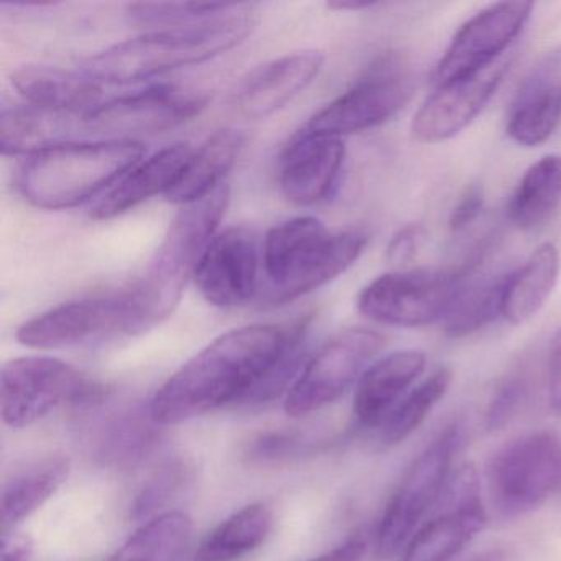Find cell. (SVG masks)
I'll list each match as a JSON object with an SVG mask.
<instances>
[{
  "mask_svg": "<svg viewBox=\"0 0 561 561\" xmlns=\"http://www.w3.org/2000/svg\"><path fill=\"white\" fill-rule=\"evenodd\" d=\"M415 93V81L402 60L386 55L346 91L318 111L305 133L340 137L366 133L396 117Z\"/></svg>",
  "mask_w": 561,
  "mask_h": 561,
  "instance_id": "obj_10",
  "label": "cell"
},
{
  "mask_svg": "<svg viewBox=\"0 0 561 561\" xmlns=\"http://www.w3.org/2000/svg\"><path fill=\"white\" fill-rule=\"evenodd\" d=\"M142 144L130 140L68 142L27 157L18 173V188L38 209L77 208L106 193L144 160Z\"/></svg>",
  "mask_w": 561,
  "mask_h": 561,
  "instance_id": "obj_5",
  "label": "cell"
},
{
  "mask_svg": "<svg viewBox=\"0 0 561 561\" xmlns=\"http://www.w3.org/2000/svg\"><path fill=\"white\" fill-rule=\"evenodd\" d=\"M101 389L81 370L54 357L28 356L9 360L0 373V412L11 428H27L58 407L90 403Z\"/></svg>",
  "mask_w": 561,
  "mask_h": 561,
  "instance_id": "obj_8",
  "label": "cell"
},
{
  "mask_svg": "<svg viewBox=\"0 0 561 561\" xmlns=\"http://www.w3.org/2000/svg\"><path fill=\"white\" fill-rule=\"evenodd\" d=\"M121 336H136L127 288L58 305L25 321L15 333L22 346L34 350L90 346Z\"/></svg>",
  "mask_w": 561,
  "mask_h": 561,
  "instance_id": "obj_11",
  "label": "cell"
},
{
  "mask_svg": "<svg viewBox=\"0 0 561 561\" xmlns=\"http://www.w3.org/2000/svg\"><path fill=\"white\" fill-rule=\"evenodd\" d=\"M320 51H300L255 68L239 83L234 107L249 119H264L307 90L323 68Z\"/></svg>",
  "mask_w": 561,
  "mask_h": 561,
  "instance_id": "obj_19",
  "label": "cell"
},
{
  "mask_svg": "<svg viewBox=\"0 0 561 561\" xmlns=\"http://www.w3.org/2000/svg\"><path fill=\"white\" fill-rule=\"evenodd\" d=\"M366 551V540L351 538V540L344 541L343 545H337L333 550L327 551V553L320 554V557L310 561H363Z\"/></svg>",
  "mask_w": 561,
  "mask_h": 561,
  "instance_id": "obj_41",
  "label": "cell"
},
{
  "mask_svg": "<svg viewBox=\"0 0 561 561\" xmlns=\"http://www.w3.org/2000/svg\"><path fill=\"white\" fill-rule=\"evenodd\" d=\"M386 346V337L369 328H350L331 337L305 364L285 399L287 415H310L331 405L359 382Z\"/></svg>",
  "mask_w": 561,
  "mask_h": 561,
  "instance_id": "obj_12",
  "label": "cell"
},
{
  "mask_svg": "<svg viewBox=\"0 0 561 561\" xmlns=\"http://www.w3.org/2000/svg\"><path fill=\"white\" fill-rule=\"evenodd\" d=\"M34 551V541L28 535L11 534L2 535V554L0 561H31Z\"/></svg>",
  "mask_w": 561,
  "mask_h": 561,
  "instance_id": "obj_40",
  "label": "cell"
},
{
  "mask_svg": "<svg viewBox=\"0 0 561 561\" xmlns=\"http://www.w3.org/2000/svg\"><path fill=\"white\" fill-rule=\"evenodd\" d=\"M426 241V229L419 222L400 228L387 245L386 257L397 271H405L407 265L416 257Z\"/></svg>",
  "mask_w": 561,
  "mask_h": 561,
  "instance_id": "obj_36",
  "label": "cell"
},
{
  "mask_svg": "<svg viewBox=\"0 0 561 561\" xmlns=\"http://www.w3.org/2000/svg\"><path fill=\"white\" fill-rule=\"evenodd\" d=\"M261 264L257 234L248 226H231L206 245L193 280L213 307L238 308L257 291Z\"/></svg>",
  "mask_w": 561,
  "mask_h": 561,
  "instance_id": "obj_16",
  "label": "cell"
},
{
  "mask_svg": "<svg viewBox=\"0 0 561 561\" xmlns=\"http://www.w3.org/2000/svg\"><path fill=\"white\" fill-rule=\"evenodd\" d=\"M305 333L308 318L287 327L251 324L221 334L160 387L150 402V420L179 425L228 403L248 402Z\"/></svg>",
  "mask_w": 561,
  "mask_h": 561,
  "instance_id": "obj_1",
  "label": "cell"
},
{
  "mask_svg": "<svg viewBox=\"0 0 561 561\" xmlns=\"http://www.w3.org/2000/svg\"><path fill=\"white\" fill-rule=\"evenodd\" d=\"M232 4H198V2H142L127 8L129 18L144 25H179L195 24L228 11Z\"/></svg>",
  "mask_w": 561,
  "mask_h": 561,
  "instance_id": "obj_33",
  "label": "cell"
},
{
  "mask_svg": "<svg viewBox=\"0 0 561 561\" xmlns=\"http://www.w3.org/2000/svg\"><path fill=\"white\" fill-rule=\"evenodd\" d=\"M185 478L186 472L182 465L170 466L165 471L160 472L137 499L134 515L137 518L149 517L160 505L169 501L170 495L180 488Z\"/></svg>",
  "mask_w": 561,
  "mask_h": 561,
  "instance_id": "obj_35",
  "label": "cell"
},
{
  "mask_svg": "<svg viewBox=\"0 0 561 561\" xmlns=\"http://www.w3.org/2000/svg\"><path fill=\"white\" fill-rule=\"evenodd\" d=\"M271 508L251 504L222 520L199 545L195 561H236L264 543L271 534Z\"/></svg>",
  "mask_w": 561,
  "mask_h": 561,
  "instance_id": "obj_29",
  "label": "cell"
},
{
  "mask_svg": "<svg viewBox=\"0 0 561 561\" xmlns=\"http://www.w3.org/2000/svg\"><path fill=\"white\" fill-rule=\"evenodd\" d=\"M206 106L202 94L173 84H157L106 101L83 119V134L100 140H130L173 129Z\"/></svg>",
  "mask_w": 561,
  "mask_h": 561,
  "instance_id": "obj_13",
  "label": "cell"
},
{
  "mask_svg": "<svg viewBox=\"0 0 561 561\" xmlns=\"http://www.w3.org/2000/svg\"><path fill=\"white\" fill-rule=\"evenodd\" d=\"M511 61L497 64L471 77L436 87L413 116V139L420 144H442L471 126L504 81Z\"/></svg>",
  "mask_w": 561,
  "mask_h": 561,
  "instance_id": "obj_17",
  "label": "cell"
},
{
  "mask_svg": "<svg viewBox=\"0 0 561 561\" xmlns=\"http://www.w3.org/2000/svg\"><path fill=\"white\" fill-rule=\"evenodd\" d=\"M11 81L31 106L87 117L103 104L98 81L64 68L24 65L12 73Z\"/></svg>",
  "mask_w": 561,
  "mask_h": 561,
  "instance_id": "obj_23",
  "label": "cell"
},
{
  "mask_svg": "<svg viewBox=\"0 0 561 561\" xmlns=\"http://www.w3.org/2000/svg\"><path fill=\"white\" fill-rule=\"evenodd\" d=\"M346 147L340 137L295 134L278 163V186L288 202L313 206L333 195L343 172Z\"/></svg>",
  "mask_w": 561,
  "mask_h": 561,
  "instance_id": "obj_18",
  "label": "cell"
},
{
  "mask_svg": "<svg viewBox=\"0 0 561 561\" xmlns=\"http://www.w3.org/2000/svg\"><path fill=\"white\" fill-rule=\"evenodd\" d=\"M560 268L557 245L543 242L518 267L505 274L501 291L502 320L515 327L531 320L553 294Z\"/></svg>",
  "mask_w": 561,
  "mask_h": 561,
  "instance_id": "obj_25",
  "label": "cell"
},
{
  "mask_svg": "<svg viewBox=\"0 0 561 561\" xmlns=\"http://www.w3.org/2000/svg\"><path fill=\"white\" fill-rule=\"evenodd\" d=\"M485 482L501 517L537 511L561 494V436L541 430L505 443L489 459Z\"/></svg>",
  "mask_w": 561,
  "mask_h": 561,
  "instance_id": "obj_6",
  "label": "cell"
},
{
  "mask_svg": "<svg viewBox=\"0 0 561 561\" xmlns=\"http://www.w3.org/2000/svg\"><path fill=\"white\" fill-rule=\"evenodd\" d=\"M366 245L363 232H333L313 216L274 226L262 244L265 300L277 307L318 290L353 267Z\"/></svg>",
  "mask_w": 561,
  "mask_h": 561,
  "instance_id": "obj_4",
  "label": "cell"
},
{
  "mask_svg": "<svg viewBox=\"0 0 561 561\" xmlns=\"http://www.w3.org/2000/svg\"><path fill=\"white\" fill-rule=\"evenodd\" d=\"M300 449V439L285 433H268L255 439L252 448L249 449V456L257 461L275 462L280 459L291 458Z\"/></svg>",
  "mask_w": 561,
  "mask_h": 561,
  "instance_id": "obj_38",
  "label": "cell"
},
{
  "mask_svg": "<svg viewBox=\"0 0 561 561\" xmlns=\"http://www.w3.org/2000/svg\"><path fill=\"white\" fill-rule=\"evenodd\" d=\"M561 205V156L550 153L531 163L515 186L507 218L520 231H535L553 218Z\"/></svg>",
  "mask_w": 561,
  "mask_h": 561,
  "instance_id": "obj_28",
  "label": "cell"
},
{
  "mask_svg": "<svg viewBox=\"0 0 561 561\" xmlns=\"http://www.w3.org/2000/svg\"><path fill=\"white\" fill-rule=\"evenodd\" d=\"M374 0H337V2H328V8L333 11H366V9L376 8Z\"/></svg>",
  "mask_w": 561,
  "mask_h": 561,
  "instance_id": "obj_42",
  "label": "cell"
},
{
  "mask_svg": "<svg viewBox=\"0 0 561 561\" xmlns=\"http://www.w3.org/2000/svg\"><path fill=\"white\" fill-rule=\"evenodd\" d=\"M193 537V520L173 511L153 517L137 530L110 561H180Z\"/></svg>",
  "mask_w": 561,
  "mask_h": 561,
  "instance_id": "obj_30",
  "label": "cell"
},
{
  "mask_svg": "<svg viewBox=\"0 0 561 561\" xmlns=\"http://www.w3.org/2000/svg\"><path fill=\"white\" fill-rule=\"evenodd\" d=\"M70 476V461L65 456H48L32 462L5 481L2 491V535L15 528L38 511Z\"/></svg>",
  "mask_w": 561,
  "mask_h": 561,
  "instance_id": "obj_27",
  "label": "cell"
},
{
  "mask_svg": "<svg viewBox=\"0 0 561 561\" xmlns=\"http://www.w3.org/2000/svg\"><path fill=\"white\" fill-rule=\"evenodd\" d=\"M545 376L550 409L561 416V328H558L548 344Z\"/></svg>",
  "mask_w": 561,
  "mask_h": 561,
  "instance_id": "obj_39",
  "label": "cell"
},
{
  "mask_svg": "<svg viewBox=\"0 0 561 561\" xmlns=\"http://www.w3.org/2000/svg\"><path fill=\"white\" fill-rule=\"evenodd\" d=\"M442 499V511L413 534L403 548L402 561H451L484 530L488 511L472 466L456 471Z\"/></svg>",
  "mask_w": 561,
  "mask_h": 561,
  "instance_id": "obj_15",
  "label": "cell"
},
{
  "mask_svg": "<svg viewBox=\"0 0 561 561\" xmlns=\"http://www.w3.org/2000/svg\"><path fill=\"white\" fill-rule=\"evenodd\" d=\"M531 12V2L515 0L488 5L468 19L433 68V87L471 77L501 61L527 27Z\"/></svg>",
  "mask_w": 561,
  "mask_h": 561,
  "instance_id": "obj_14",
  "label": "cell"
},
{
  "mask_svg": "<svg viewBox=\"0 0 561 561\" xmlns=\"http://www.w3.org/2000/svg\"><path fill=\"white\" fill-rule=\"evenodd\" d=\"M257 9L255 4H232L206 21L121 42L88 58L83 73L100 84H130L205 64L252 34L259 22Z\"/></svg>",
  "mask_w": 561,
  "mask_h": 561,
  "instance_id": "obj_2",
  "label": "cell"
},
{
  "mask_svg": "<svg viewBox=\"0 0 561 561\" xmlns=\"http://www.w3.org/2000/svg\"><path fill=\"white\" fill-rule=\"evenodd\" d=\"M561 124V54L545 58L522 81L507 113V134L517 146L547 142Z\"/></svg>",
  "mask_w": 561,
  "mask_h": 561,
  "instance_id": "obj_20",
  "label": "cell"
},
{
  "mask_svg": "<svg viewBox=\"0 0 561 561\" xmlns=\"http://www.w3.org/2000/svg\"><path fill=\"white\" fill-rule=\"evenodd\" d=\"M451 382V370L439 367L422 380L415 389L410 390L380 426V443L386 446H396L405 442L425 422L436 403L446 396Z\"/></svg>",
  "mask_w": 561,
  "mask_h": 561,
  "instance_id": "obj_32",
  "label": "cell"
},
{
  "mask_svg": "<svg viewBox=\"0 0 561 561\" xmlns=\"http://www.w3.org/2000/svg\"><path fill=\"white\" fill-rule=\"evenodd\" d=\"M461 445V426H446L410 465L390 495L376 531L379 558L399 553L416 531L426 512L442 499Z\"/></svg>",
  "mask_w": 561,
  "mask_h": 561,
  "instance_id": "obj_9",
  "label": "cell"
},
{
  "mask_svg": "<svg viewBox=\"0 0 561 561\" xmlns=\"http://www.w3.org/2000/svg\"><path fill=\"white\" fill-rule=\"evenodd\" d=\"M245 146L241 130L222 129L209 136L198 149L193 150L182 175L167 199L173 205L185 206L199 202L225 185V176L238 162Z\"/></svg>",
  "mask_w": 561,
  "mask_h": 561,
  "instance_id": "obj_26",
  "label": "cell"
},
{
  "mask_svg": "<svg viewBox=\"0 0 561 561\" xmlns=\"http://www.w3.org/2000/svg\"><path fill=\"white\" fill-rule=\"evenodd\" d=\"M422 351L403 350L374 360L360 377L354 393L353 416L360 430L379 432L390 413L425 373Z\"/></svg>",
  "mask_w": 561,
  "mask_h": 561,
  "instance_id": "obj_21",
  "label": "cell"
},
{
  "mask_svg": "<svg viewBox=\"0 0 561 561\" xmlns=\"http://www.w3.org/2000/svg\"><path fill=\"white\" fill-rule=\"evenodd\" d=\"M469 272V268H405L380 275L360 290L357 310L383 327H428L445 320Z\"/></svg>",
  "mask_w": 561,
  "mask_h": 561,
  "instance_id": "obj_7",
  "label": "cell"
},
{
  "mask_svg": "<svg viewBox=\"0 0 561 561\" xmlns=\"http://www.w3.org/2000/svg\"><path fill=\"white\" fill-rule=\"evenodd\" d=\"M485 198L484 190L481 185H471L459 196L458 203L451 209L448 226L451 232H462L468 229L472 222L478 221L479 216L484 209Z\"/></svg>",
  "mask_w": 561,
  "mask_h": 561,
  "instance_id": "obj_37",
  "label": "cell"
},
{
  "mask_svg": "<svg viewBox=\"0 0 561 561\" xmlns=\"http://www.w3.org/2000/svg\"><path fill=\"white\" fill-rule=\"evenodd\" d=\"M525 397H527V382H525L524 377L515 374L511 379L505 380L499 387L491 405H489L488 413H485L488 430H499L502 425H505L520 409L522 403L525 402Z\"/></svg>",
  "mask_w": 561,
  "mask_h": 561,
  "instance_id": "obj_34",
  "label": "cell"
},
{
  "mask_svg": "<svg viewBox=\"0 0 561 561\" xmlns=\"http://www.w3.org/2000/svg\"><path fill=\"white\" fill-rule=\"evenodd\" d=\"M507 557L508 554L505 550H489L469 558L468 561H507Z\"/></svg>",
  "mask_w": 561,
  "mask_h": 561,
  "instance_id": "obj_43",
  "label": "cell"
},
{
  "mask_svg": "<svg viewBox=\"0 0 561 561\" xmlns=\"http://www.w3.org/2000/svg\"><path fill=\"white\" fill-rule=\"evenodd\" d=\"M469 274L442 321L445 333L451 337L478 333L501 318V291L505 275L472 278Z\"/></svg>",
  "mask_w": 561,
  "mask_h": 561,
  "instance_id": "obj_31",
  "label": "cell"
},
{
  "mask_svg": "<svg viewBox=\"0 0 561 561\" xmlns=\"http://www.w3.org/2000/svg\"><path fill=\"white\" fill-rule=\"evenodd\" d=\"M192 152L188 144L179 142L163 147L149 159L140 160L98 199L91 209V218L110 221L160 193L167 196L182 175Z\"/></svg>",
  "mask_w": 561,
  "mask_h": 561,
  "instance_id": "obj_22",
  "label": "cell"
},
{
  "mask_svg": "<svg viewBox=\"0 0 561 561\" xmlns=\"http://www.w3.org/2000/svg\"><path fill=\"white\" fill-rule=\"evenodd\" d=\"M229 198L231 193L225 183L211 195L182 206L176 213L152 261L127 287L136 336L165 321L179 307L206 245L218 232Z\"/></svg>",
  "mask_w": 561,
  "mask_h": 561,
  "instance_id": "obj_3",
  "label": "cell"
},
{
  "mask_svg": "<svg viewBox=\"0 0 561 561\" xmlns=\"http://www.w3.org/2000/svg\"><path fill=\"white\" fill-rule=\"evenodd\" d=\"M83 119L31 104L4 110L0 116V149L4 156L32 157L73 142L77 134H83Z\"/></svg>",
  "mask_w": 561,
  "mask_h": 561,
  "instance_id": "obj_24",
  "label": "cell"
}]
</instances>
